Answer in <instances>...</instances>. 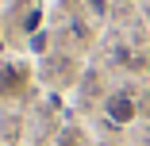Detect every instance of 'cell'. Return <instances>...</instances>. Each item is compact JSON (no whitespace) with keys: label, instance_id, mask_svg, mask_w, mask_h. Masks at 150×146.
I'll return each instance as SVG.
<instances>
[{"label":"cell","instance_id":"obj_5","mask_svg":"<svg viewBox=\"0 0 150 146\" xmlns=\"http://www.w3.org/2000/svg\"><path fill=\"white\" fill-rule=\"evenodd\" d=\"M88 12L93 16H108V0H88Z\"/></svg>","mask_w":150,"mask_h":146},{"label":"cell","instance_id":"obj_1","mask_svg":"<svg viewBox=\"0 0 150 146\" xmlns=\"http://www.w3.org/2000/svg\"><path fill=\"white\" fill-rule=\"evenodd\" d=\"M104 115H108V123H115V127H131L135 115H139V108H135V100L127 92H112L104 100Z\"/></svg>","mask_w":150,"mask_h":146},{"label":"cell","instance_id":"obj_2","mask_svg":"<svg viewBox=\"0 0 150 146\" xmlns=\"http://www.w3.org/2000/svg\"><path fill=\"white\" fill-rule=\"evenodd\" d=\"M0 92H23V73L16 66H0Z\"/></svg>","mask_w":150,"mask_h":146},{"label":"cell","instance_id":"obj_4","mask_svg":"<svg viewBox=\"0 0 150 146\" xmlns=\"http://www.w3.org/2000/svg\"><path fill=\"white\" fill-rule=\"evenodd\" d=\"M46 46H50V35H46V31H39V35H31V50H35V54H42Z\"/></svg>","mask_w":150,"mask_h":146},{"label":"cell","instance_id":"obj_3","mask_svg":"<svg viewBox=\"0 0 150 146\" xmlns=\"http://www.w3.org/2000/svg\"><path fill=\"white\" fill-rule=\"evenodd\" d=\"M23 31H27V35H39V31H42V12H39V8H31V12H27Z\"/></svg>","mask_w":150,"mask_h":146}]
</instances>
